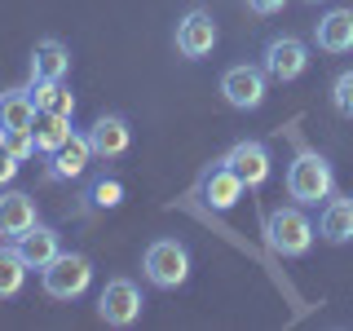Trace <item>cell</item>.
Wrapping results in <instances>:
<instances>
[{"instance_id": "obj_2", "label": "cell", "mask_w": 353, "mask_h": 331, "mask_svg": "<svg viewBox=\"0 0 353 331\" xmlns=\"http://www.w3.org/2000/svg\"><path fill=\"white\" fill-rule=\"evenodd\" d=\"M314 239H318V225L301 212V203L274 208V212L265 217V243H270L279 257H305V252L314 248Z\"/></svg>"}, {"instance_id": "obj_23", "label": "cell", "mask_w": 353, "mask_h": 331, "mask_svg": "<svg viewBox=\"0 0 353 331\" xmlns=\"http://www.w3.org/2000/svg\"><path fill=\"white\" fill-rule=\"evenodd\" d=\"M93 199L97 208H119L124 203V181H119V177H102V181H93Z\"/></svg>"}, {"instance_id": "obj_18", "label": "cell", "mask_w": 353, "mask_h": 331, "mask_svg": "<svg viewBox=\"0 0 353 331\" xmlns=\"http://www.w3.org/2000/svg\"><path fill=\"white\" fill-rule=\"evenodd\" d=\"M36 119V97L31 88H5L0 93V137L5 132H18V128H31Z\"/></svg>"}, {"instance_id": "obj_12", "label": "cell", "mask_w": 353, "mask_h": 331, "mask_svg": "<svg viewBox=\"0 0 353 331\" xmlns=\"http://www.w3.org/2000/svg\"><path fill=\"white\" fill-rule=\"evenodd\" d=\"M36 199L22 190H0V239H18L36 225Z\"/></svg>"}, {"instance_id": "obj_8", "label": "cell", "mask_w": 353, "mask_h": 331, "mask_svg": "<svg viewBox=\"0 0 353 331\" xmlns=\"http://www.w3.org/2000/svg\"><path fill=\"white\" fill-rule=\"evenodd\" d=\"M216 18L208 14V9H190L181 22H176V53L181 58H190V62H199V58H208V53L216 49Z\"/></svg>"}, {"instance_id": "obj_24", "label": "cell", "mask_w": 353, "mask_h": 331, "mask_svg": "<svg viewBox=\"0 0 353 331\" xmlns=\"http://www.w3.org/2000/svg\"><path fill=\"white\" fill-rule=\"evenodd\" d=\"M331 106L340 110V115L353 119V71H340L336 84H331Z\"/></svg>"}, {"instance_id": "obj_6", "label": "cell", "mask_w": 353, "mask_h": 331, "mask_svg": "<svg viewBox=\"0 0 353 331\" xmlns=\"http://www.w3.org/2000/svg\"><path fill=\"white\" fill-rule=\"evenodd\" d=\"M265 93H270V75L265 66H252V62H239L221 75V97H225L234 110H256L265 106Z\"/></svg>"}, {"instance_id": "obj_11", "label": "cell", "mask_w": 353, "mask_h": 331, "mask_svg": "<svg viewBox=\"0 0 353 331\" xmlns=\"http://www.w3.org/2000/svg\"><path fill=\"white\" fill-rule=\"evenodd\" d=\"M88 141H93L97 159H119L132 146V128H128L124 115H97L93 128H88Z\"/></svg>"}, {"instance_id": "obj_5", "label": "cell", "mask_w": 353, "mask_h": 331, "mask_svg": "<svg viewBox=\"0 0 353 331\" xmlns=\"http://www.w3.org/2000/svg\"><path fill=\"white\" fill-rule=\"evenodd\" d=\"M261 66L274 84H292L309 71V44L301 36H274L261 53Z\"/></svg>"}, {"instance_id": "obj_21", "label": "cell", "mask_w": 353, "mask_h": 331, "mask_svg": "<svg viewBox=\"0 0 353 331\" xmlns=\"http://www.w3.org/2000/svg\"><path fill=\"white\" fill-rule=\"evenodd\" d=\"M31 97H36V110H58V115H75V97L66 80H31Z\"/></svg>"}, {"instance_id": "obj_1", "label": "cell", "mask_w": 353, "mask_h": 331, "mask_svg": "<svg viewBox=\"0 0 353 331\" xmlns=\"http://www.w3.org/2000/svg\"><path fill=\"white\" fill-rule=\"evenodd\" d=\"M287 194L301 208H318L336 194V168L327 163V154L318 150H296V159L287 163Z\"/></svg>"}, {"instance_id": "obj_25", "label": "cell", "mask_w": 353, "mask_h": 331, "mask_svg": "<svg viewBox=\"0 0 353 331\" xmlns=\"http://www.w3.org/2000/svg\"><path fill=\"white\" fill-rule=\"evenodd\" d=\"M18 168H22V163L14 159V154H9L5 137H0V190H5V185H9V181H14V177H18Z\"/></svg>"}, {"instance_id": "obj_13", "label": "cell", "mask_w": 353, "mask_h": 331, "mask_svg": "<svg viewBox=\"0 0 353 331\" xmlns=\"http://www.w3.org/2000/svg\"><path fill=\"white\" fill-rule=\"evenodd\" d=\"M318 239L353 243V194H331L318 212Z\"/></svg>"}, {"instance_id": "obj_22", "label": "cell", "mask_w": 353, "mask_h": 331, "mask_svg": "<svg viewBox=\"0 0 353 331\" xmlns=\"http://www.w3.org/2000/svg\"><path fill=\"white\" fill-rule=\"evenodd\" d=\"M5 146H9V154H14L18 163H27V159H36V154H40V146H36V132H31V128L5 132Z\"/></svg>"}, {"instance_id": "obj_19", "label": "cell", "mask_w": 353, "mask_h": 331, "mask_svg": "<svg viewBox=\"0 0 353 331\" xmlns=\"http://www.w3.org/2000/svg\"><path fill=\"white\" fill-rule=\"evenodd\" d=\"M31 265L22 261L18 243H0V301H14V296L27 287Z\"/></svg>"}, {"instance_id": "obj_26", "label": "cell", "mask_w": 353, "mask_h": 331, "mask_svg": "<svg viewBox=\"0 0 353 331\" xmlns=\"http://www.w3.org/2000/svg\"><path fill=\"white\" fill-rule=\"evenodd\" d=\"M283 5H287V0H248V9H252V14H261V18L283 14Z\"/></svg>"}, {"instance_id": "obj_20", "label": "cell", "mask_w": 353, "mask_h": 331, "mask_svg": "<svg viewBox=\"0 0 353 331\" xmlns=\"http://www.w3.org/2000/svg\"><path fill=\"white\" fill-rule=\"evenodd\" d=\"M31 132H36L40 154H53L75 128H71V115H58V110H36V119H31Z\"/></svg>"}, {"instance_id": "obj_17", "label": "cell", "mask_w": 353, "mask_h": 331, "mask_svg": "<svg viewBox=\"0 0 353 331\" xmlns=\"http://www.w3.org/2000/svg\"><path fill=\"white\" fill-rule=\"evenodd\" d=\"M243 190H248V185H243V177L234 168H225V163H216V168L203 177V199L216 208V212H230V208L243 199Z\"/></svg>"}, {"instance_id": "obj_10", "label": "cell", "mask_w": 353, "mask_h": 331, "mask_svg": "<svg viewBox=\"0 0 353 331\" xmlns=\"http://www.w3.org/2000/svg\"><path fill=\"white\" fill-rule=\"evenodd\" d=\"M93 159H97V154H93L88 132H71V137L49 154V181H75V177L88 172V163H93Z\"/></svg>"}, {"instance_id": "obj_15", "label": "cell", "mask_w": 353, "mask_h": 331, "mask_svg": "<svg viewBox=\"0 0 353 331\" xmlns=\"http://www.w3.org/2000/svg\"><path fill=\"white\" fill-rule=\"evenodd\" d=\"M314 40L323 53H353V9H331L318 18Z\"/></svg>"}, {"instance_id": "obj_9", "label": "cell", "mask_w": 353, "mask_h": 331, "mask_svg": "<svg viewBox=\"0 0 353 331\" xmlns=\"http://www.w3.org/2000/svg\"><path fill=\"white\" fill-rule=\"evenodd\" d=\"M221 163L234 168L248 190H261L274 172V159H270V146H265V141H234V146L221 154Z\"/></svg>"}, {"instance_id": "obj_4", "label": "cell", "mask_w": 353, "mask_h": 331, "mask_svg": "<svg viewBox=\"0 0 353 331\" xmlns=\"http://www.w3.org/2000/svg\"><path fill=\"white\" fill-rule=\"evenodd\" d=\"M141 274H146V283L159 287V292H176V287L190 279V252H185V243L154 239L146 248V257H141Z\"/></svg>"}, {"instance_id": "obj_14", "label": "cell", "mask_w": 353, "mask_h": 331, "mask_svg": "<svg viewBox=\"0 0 353 331\" xmlns=\"http://www.w3.org/2000/svg\"><path fill=\"white\" fill-rule=\"evenodd\" d=\"M71 75V49L62 40L44 36L31 49V80H66Z\"/></svg>"}, {"instance_id": "obj_27", "label": "cell", "mask_w": 353, "mask_h": 331, "mask_svg": "<svg viewBox=\"0 0 353 331\" xmlns=\"http://www.w3.org/2000/svg\"><path fill=\"white\" fill-rule=\"evenodd\" d=\"M305 5H318V0H305Z\"/></svg>"}, {"instance_id": "obj_3", "label": "cell", "mask_w": 353, "mask_h": 331, "mask_svg": "<svg viewBox=\"0 0 353 331\" xmlns=\"http://www.w3.org/2000/svg\"><path fill=\"white\" fill-rule=\"evenodd\" d=\"M88 283H93V261H88L84 252H58V257L40 270V287L53 301H80L88 292Z\"/></svg>"}, {"instance_id": "obj_7", "label": "cell", "mask_w": 353, "mask_h": 331, "mask_svg": "<svg viewBox=\"0 0 353 331\" xmlns=\"http://www.w3.org/2000/svg\"><path fill=\"white\" fill-rule=\"evenodd\" d=\"M141 287L132 279H110L102 287V296H97V318H102L106 327H132L141 318Z\"/></svg>"}, {"instance_id": "obj_16", "label": "cell", "mask_w": 353, "mask_h": 331, "mask_svg": "<svg viewBox=\"0 0 353 331\" xmlns=\"http://www.w3.org/2000/svg\"><path fill=\"white\" fill-rule=\"evenodd\" d=\"M14 243H18L22 261H27L31 270H44V265H49V261L62 252V239H58V230H53V225H40V221L27 230V234H18Z\"/></svg>"}]
</instances>
